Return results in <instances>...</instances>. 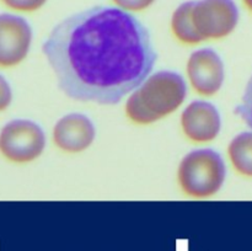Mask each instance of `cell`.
<instances>
[{
	"label": "cell",
	"mask_w": 252,
	"mask_h": 251,
	"mask_svg": "<svg viewBox=\"0 0 252 251\" xmlns=\"http://www.w3.org/2000/svg\"><path fill=\"white\" fill-rule=\"evenodd\" d=\"M68 97L116 105L150 75L158 54L149 31L129 12L94 6L59 22L42 46Z\"/></svg>",
	"instance_id": "obj_1"
},
{
	"label": "cell",
	"mask_w": 252,
	"mask_h": 251,
	"mask_svg": "<svg viewBox=\"0 0 252 251\" xmlns=\"http://www.w3.org/2000/svg\"><path fill=\"white\" fill-rule=\"evenodd\" d=\"M226 167L223 157L213 149L189 153L179 166V184L189 197L214 196L225 181Z\"/></svg>",
	"instance_id": "obj_2"
},
{
	"label": "cell",
	"mask_w": 252,
	"mask_h": 251,
	"mask_svg": "<svg viewBox=\"0 0 252 251\" xmlns=\"http://www.w3.org/2000/svg\"><path fill=\"white\" fill-rule=\"evenodd\" d=\"M137 91L148 110L160 120L182 105L187 95V85L180 74L161 70L148 76Z\"/></svg>",
	"instance_id": "obj_3"
},
{
	"label": "cell",
	"mask_w": 252,
	"mask_h": 251,
	"mask_svg": "<svg viewBox=\"0 0 252 251\" xmlns=\"http://www.w3.org/2000/svg\"><path fill=\"white\" fill-rule=\"evenodd\" d=\"M44 145V132L32 121L14 120L0 132V153L12 162L25 164L37 159Z\"/></svg>",
	"instance_id": "obj_4"
},
{
	"label": "cell",
	"mask_w": 252,
	"mask_h": 251,
	"mask_svg": "<svg viewBox=\"0 0 252 251\" xmlns=\"http://www.w3.org/2000/svg\"><path fill=\"white\" fill-rule=\"evenodd\" d=\"M192 20L203 39L229 36L239 22V9L234 0H197Z\"/></svg>",
	"instance_id": "obj_5"
},
{
	"label": "cell",
	"mask_w": 252,
	"mask_h": 251,
	"mask_svg": "<svg viewBox=\"0 0 252 251\" xmlns=\"http://www.w3.org/2000/svg\"><path fill=\"white\" fill-rule=\"evenodd\" d=\"M31 41V26L24 17L0 14V66L10 68L21 63Z\"/></svg>",
	"instance_id": "obj_6"
},
{
	"label": "cell",
	"mask_w": 252,
	"mask_h": 251,
	"mask_svg": "<svg viewBox=\"0 0 252 251\" xmlns=\"http://www.w3.org/2000/svg\"><path fill=\"white\" fill-rule=\"evenodd\" d=\"M187 75L192 88L202 96H213L224 81V64L212 48L193 52L187 62Z\"/></svg>",
	"instance_id": "obj_7"
},
{
	"label": "cell",
	"mask_w": 252,
	"mask_h": 251,
	"mask_svg": "<svg viewBox=\"0 0 252 251\" xmlns=\"http://www.w3.org/2000/svg\"><path fill=\"white\" fill-rule=\"evenodd\" d=\"M185 135L194 143H208L220 132V115L216 106L207 101H193L181 115Z\"/></svg>",
	"instance_id": "obj_8"
},
{
	"label": "cell",
	"mask_w": 252,
	"mask_h": 251,
	"mask_svg": "<svg viewBox=\"0 0 252 251\" xmlns=\"http://www.w3.org/2000/svg\"><path fill=\"white\" fill-rule=\"evenodd\" d=\"M95 139V127L89 117L81 113L64 116L53 129L54 144L66 153H80L88 149Z\"/></svg>",
	"instance_id": "obj_9"
},
{
	"label": "cell",
	"mask_w": 252,
	"mask_h": 251,
	"mask_svg": "<svg viewBox=\"0 0 252 251\" xmlns=\"http://www.w3.org/2000/svg\"><path fill=\"white\" fill-rule=\"evenodd\" d=\"M194 1H185L176 7L171 17V30L174 36L185 44H198L203 42L197 32L192 20Z\"/></svg>",
	"instance_id": "obj_10"
},
{
	"label": "cell",
	"mask_w": 252,
	"mask_h": 251,
	"mask_svg": "<svg viewBox=\"0 0 252 251\" xmlns=\"http://www.w3.org/2000/svg\"><path fill=\"white\" fill-rule=\"evenodd\" d=\"M228 154L231 165L240 175L252 177V132H244L230 142Z\"/></svg>",
	"instance_id": "obj_11"
},
{
	"label": "cell",
	"mask_w": 252,
	"mask_h": 251,
	"mask_svg": "<svg viewBox=\"0 0 252 251\" xmlns=\"http://www.w3.org/2000/svg\"><path fill=\"white\" fill-rule=\"evenodd\" d=\"M126 113L128 118L137 125H150L158 121V118L143 103L137 89L128 97L127 103H126Z\"/></svg>",
	"instance_id": "obj_12"
},
{
	"label": "cell",
	"mask_w": 252,
	"mask_h": 251,
	"mask_svg": "<svg viewBox=\"0 0 252 251\" xmlns=\"http://www.w3.org/2000/svg\"><path fill=\"white\" fill-rule=\"evenodd\" d=\"M235 113L240 116L244 122L252 129V78L249 81L248 86H246L243 101L235 108Z\"/></svg>",
	"instance_id": "obj_13"
},
{
	"label": "cell",
	"mask_w": 252,
	"mask_h": 251,
	"mask_svg": "<svg viewBox=\"0 0 252 251\" xmlns=\"http://www.w3.org/2000/svg\"><path fill=\"white\" fill-rule=\"evenodd\" d=\"M47 0H1L2 4L9 9L22 12H32L46 4Z\"/></svg>",
	"instance_id": "obj_14"
},
{
	"label": "cell",
	"mask_w": 252,
	"mask_h": 251,
	"mask_svg": "<svg viewBox=\"0 0 252 251\" xmlns=\"http://www.w3.org/2000/svg\"><path fill=\"white\" fill-rule=\"evenodd\" d=\"M112 1L125 11H142L148 9L155 0H112Z\"/></svg>",
	"instance_id": "obj_15"
},
{
	"label": "cell",
	"mask_w": 252,
	"mask_h": 251,
	"mask_svg": "<svg viewBox=\"0 0 252 251\" xmlns=\"http://www.w3.org/2000/svg\"><path fill=\"white\" fill-rule=\"evenodd\" d=\"M12 98L11 89L9 83L4 79V76L0 75V111H4L10 105Z\"/></svg>",
	"instance_id": "obj_16"
},
{
	"label": "cell",
	"mask_w": 252,
	"mask_h": 251,
	"mask_svg": "<svg viewBox=\"0 0 252 251\" xmlns=\"http://www.w3.org/2000/svg\"><path fill=\"white\" fill-rule=\"evenodd\" d=\"M243 2L244 5H245V6L252 12V0H243Z\"/></svg>",
	"instance_id": "obj_17"
}]
</instances>
